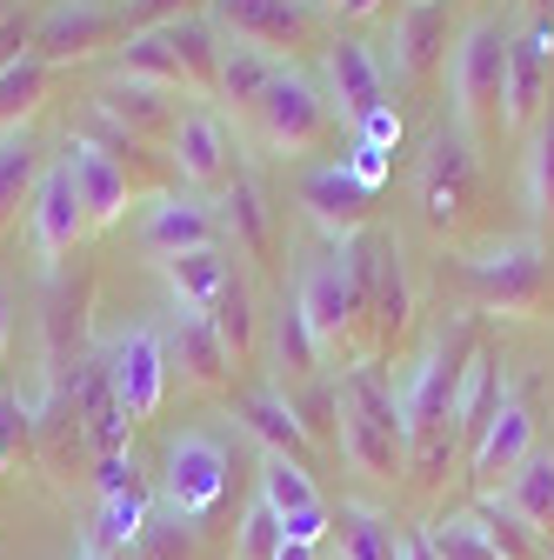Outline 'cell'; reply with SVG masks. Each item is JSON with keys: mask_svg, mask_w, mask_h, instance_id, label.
<instances>
[{"mask_svg": "<svg viewBox=\"0 0 554 560\" xmlns=\"http://www.w3.org/2000/svg\"><path fill=\"white\" fill-rule=\"evenodd\" d=\"M241 120H247V133L274 161H308V154L327 148V133H334V107H327L321 81L308 74V67H295V60L274 67V81L261 88V101Z\"/></svg>", "mask_w": 554, "mask_h": 560, "instance_id": "obj_4", "label": "cell"}, {"mask_svg": "<svg viewBox=\"0 0 554 560\" xmlns=\"http://www.w3.org/2000/svg\"><path fill=\"white\" fill-rule=\"evenodd\" d=\"M281 547H288L281 514H274V508L254 494V501H247V514H241V527H234V553H241V560H274Z\"/></svg>", "mask_w": 554, "mask_h": 560, "instance_id": "obj_39", "label": "cell"}, {"mask_svg": "<svg viewBox=\"0 0 554 560\" xmlns=\"http://www.w3.org/2000/svg\"><path fill=\"white\" fill-rule=\"evenodd\" d=\"M94 8H114V0H94Z\"/></svg>", "mask_w": 554, "mask_h": 560, "instance_id": "obj_50", "label": "cell"}, {"mask_svg": "<svg viewBox=\"0 0 554 560\" xmlns=\"http://www.w3.org/2000/svg\"><path fill=\"white\" fill-rule=\"evenodd\" d=\"M234 413H241V428H247L267 454L301 460V454H308V441H314L288 387H241V394H234Z\"/></svg>", "mask_w": 554, "mask_h": 560, "instance_id": "obj_22", "label": "cell"}, {"mask_svg": "<svg viewBox=\"0 0 554 560\" xmlns=\"http://www.w3.org/2000/svg\"><path fill=\"white\" fill-rule=\"evenodd\" d=\"M47 88H54V60H41L34 47L0 60V133H8V127H34Z\"/></svg>", "mask_w": 554, "mask_h": 560, "instance_id": "obj_28", "label": "cell"}, {"mask_svg": "<svg viewBox=\"0 0 554 560\" xmlns=\"http://www.w3.org/2000/svg\"><path fill=\"white\" fill-rule=\"evenodd\" d=\"M528 194L541 214H554V107L534 120V140H528Z\"/></svg>", "mask_w": 554, "mask_h": 560, "instance_id": "obj_40", "label": "cell"}, {"mask_svg": "<svg viewBox=\"0 0 554 560\" xmlns=\"http://www.w3.org/2000/svg\"><path fill=\"white\" fill-rule=\"evenodd\" d=\"M321 94H327V107H334L341 127H361L374 107H388V67H381V54L368 40H341L334 34L321 47Z\"/></svg>", "mask_w": 554, "mask_h": 560, "instance_id": "obj_14", "label": "cell"}, {"mask_svg": "<svg viewBox=\"0 0 554 560\" xmlns=\"http://www.w3.org/2000/svg\"><path fill=\"white\" fill-rule=\"evenodd\" d=\"M88 107H94V120H107L127 140H168L174 120H181V94H168V88H154L141 74H127V67H114V74H101L88 88Z\"/></svg>", "mask_w": 554, "mask_h": 560, "instance_id": "obj_13", "label": "cell"}, {"mask_svg": "<svg viewBox=\"0 0 554 560\" xmlns=\"http://www.w3.org/2000/svg\"><path fill=\"white\" fill-rule=\"evenodd\" d=\"M348 254H355V273H361V314H374L381 334H401V320H407V280H401L394 241L361 234V241H348Z\"/></svg>", "mask_w": 554, "mask_h": 560, "instance_id": "obj_21", "label": "cell"}, {"mask_svg": "<svg viewBox=\"0 0 554 560\" xmlns=\"http://www.w3.org/2000/svg\"><path fill=\"white\" fill-rule=\"evenodd\" d=\"M547 67H554V21H534L521 40H515V54H508V127H521V120H534L541 114V101H547Z\"/></svg>", "mask_w": 554, "mask_h": 560, "instance_id": "obj_25", "label": "cell"}, {"mask_svg": "<svg viewBox=\"0 0 554 560\" xmlns=\"http://www.w3.org/2000/svg\"><path fill=\"white\" fill-rule=\"evenodd\" d=\"M261 501L281 514V534L301 540V547H321L334 534V514L321 501V487L308 474V460H288V454H261Z\"/></svg>", "mask_w": 554, "mask_h": 560, "instance_id": "obj_15", "label": "cell"}, {"mask_svg": "<svg viewBox=\"0 0 554 560\" xmlns=\"http://www.w3.org/2000/svg\"><path fill=\"white\" fill-rule=\"evenodd\" d=\"M274 54H261V47H241V40H221V60H215V101L241 120L254 101H261V88L274 81Z\"/></svg>", "mask_w": 554, "mask_h": 560, "instance_id": "obj_30", "label": "cell"}, {"mask_svg": "<svg viewBox=\"0 0 554 560\" xmlns=\"http://www.w3.org/2000/svg\"><path fill=\"white\" fill-rule=\"evenodd\" d=\"M254 301H247V288H241V273H234V288H228V301L215 307V334L228 340V354L241 361L247 354V340H254V314H247Z\"/></svg>", "mask_w": 554, "mask_h": 560, "instance_id": "obj_41", "label": "cell"}, {"mask_svg": "<svg viewBox=\"0 0 554 560\" xmlns=\"http://www.w3.org/2000/svg\"><path fill=\"white\" fill-rule=\"evenodd\" d=\"M215 60H221V34L207 14H161L154 27H127L120 67L141 74L181 101H215Z\"/></svg>", "mask_w": 554, "mask_h": 560, "instance_id": "obj_3", "label": "cell"}, {"mask_svg": "<svg viewBox=\"0 0 554 560\" xmlns=\"http://www.w3.org/2000/svg\"><path fill=\"white\" fill-rule=\"evenodd\" d=\"M528 454H534V413H528V400H521L515 387H501V407H495L488 428H481V441L468 447V467H474L481 487H495V480L515 474Z\"/></svg>", "mask_w": 554, "mask_h": 560, "instance_id": "obj_19", "label": "cell"}, {"mask_svg": "<svg viewBox=\"0 0 554 560\" xmlns=\"http://www.w3.org/2000/svg\"><path fill=\"white\" fill-rule=\"evenodd\" d=\"M334 420H341V454L361 474L394 480L407 467V420H401V394L388 387L381 361H361L334 381Z\"/></svg>", "mask_w": 554, "mask_h": 560, "instance_id": "obj_2", "label": "cell"}, {"mask_svg": "<svg viewBox=\"0 0 554 560\" xmlns=\"http://www.w3.org/2000/svg\"><path fill=\"white\" fill-rule=\"evenodd\" d=\"M127 234H134V247L161 267V260H174V254L215 247V241H221V221H215V207H207L200 194H148V200H134Z\"/></svg>", "mask_w": 554, "mask_h": 560, "instance_id": "obj_10", "label": "cell"}, {"mask_svg": "<svg viewBox=\"0 0 554 560\" xmlns=\"http://www.w3.org/2000/svg\"><path fill=\"white\" fill-rule=\"evenodd\" d=\"M181 361V374L194 381V387H215V381H228V368H234V354H228V340L215 334V320H200V314H181L174 307V334H168V368Z\"/></svg>", "mask_w": 554, "mask_h": 560, "instance_id": "obj_26", "label": "cell"}, {"mask_svg": "<svg viewBox=\"0 0 554 560\" xmlns=\"http://www.w3.org/2000/svg\"><path fill=\"white\" fill-rule=\"evenodd\" d=\"M161 280H168V301L181 314H200V320H215V307L228 301L234 288V254L215 241V247H194V254H174L161 260Z\"/></svg>", "mask_w": 554, "mask_h": 560, "instance_id": "obj_20", "label": "cell"}, {"mask_svg": "<svg viewBox=\"0 0 554 560\" xmlns=\"http://www.w3.org/2000/svg\"><path fill=\"white\" fill-rule=\"evenodd\" d=\"M295 307H301L308 334L321 340V354H334V347L355 340V327H361V273H355L348 241L327 247V254H314L295 273Z\"/></svg>", "mask_w": 554, "mask_h": 560, "instance_id": "obj_6", "label": "cell"}, {"mask_svg": "<svg viewBox=\"0 0 554 560\" xmlns=\"http://www.w3.org/2000/svg\"><path fill=\"white\" fill-rule=\"evenodd\" d=\"M495 407H501V368H495V354H481L474 347V361H468V374H461V394H454V441H481V428L495 420Z\"/></svg>", "mask_w": 554, "mask_h": 560, "instance_id": "obj_31", "label": "cell"}, {"mask_svg": "<svg viewBox=\"0 0 554 560\" xmlns=\"http://www.w3.org/2000/svg\"><path fill=\"white\" fill-rule=\"evenodd\" d=\"M388 0H341V21H374Z\"/></svg>", "mask_w": 554, "mask_h": 560, "instance_id": "obj_46", "label": "cell"}, {"mask_svg": "<svg viewBox=\"0 0 554 560\" xmlns=\"http://www.w3.org/2000/svg\"><path fill=\"white\" fill-rule=\"evenodd\" d=\"M301 214L341 247V241H361L368 214H374V194L341 167V161H321L314 174H301Z\"/></svg>", "mask_w": 554, "mask_h": 560, "instance_id": "obj_17", "label": "cell"}, {"mask_svg": "<svg viewBox=\"0 0 554 560\" xmlns=\"http://www.w3.org/2000/svg\"><path fill=\"white\" fill-rule=\"evenodd\" d=\"M127 34V14H114V8H94V0H54V8L41 14V27H34V54L41 60H88V54H101L107 40H120Z\"/></svg>", "mask_w": 554, "mask_h": 560, "instance_id": "obj_18", "label": "cell"}, {"mask_svg": "<svg viewBox=\"0 0 554 560\" xmlns=\"http://www.w3.org/2000/svg\"><path fill=\"white\" fill-rule=\"evenodd\" d=\"M508 508H515L534 534H554V447H534V454L508 474Z\"/></svg>", "mask_w": 554, "mask_h": 560, "instance_id": "obj_33", "label": "cell"}, {"mask_svg": "<svg viewBox=\"0 0 554 560\" xmlns=\"http://www.w3.org/2000/svg\"><path fill=\"white\" fill-rule=\"evenodd\" d=\"M355 140H368V148H388V154H394V148H401V107H394V101L374 107V114L355 127Z\"/></svg>", "mask_w": 554, "mask_h": 560, "instance_id": "obj_43", "label": "cell"}, {"mask_svg": "<svg viewBox=\"0 0 554 560\" xmlns=\"http://www.w3.org/2000/svg\"><path fill=\"white\" fill-rule=\"evenodd\" d=\"M274 560H321V547H301V540H288L281 553H274Z\"/></svg>", "mask_w": 554, "mask_h": 560, "instance_id": "obj_48", "label": "cell"}, {"mask_svg": "<svg viewBox=\"0 0 554 560\" xmlns=\"http://www.w3.org/2000/svg\"><path fill=\"white\" fill-rule=\"evenodd\" d=\"M41 133L34 127H8L0 133V228H8L14 214H27V200L41 187Z\"/></svg>", "mask_w": 554, "mask_h": 560, "instance_id": "obj_29", "label": "cell"}, {"mask_svg": "<svg viewBox=\"0 0 554 560\" xmlns=\"http://www.w3.org/2000/svg\"><path fill=\"white\" fill-rule=\"evenodd\" d=\"M274 387H288V381H308L314 368H321V340L308 334V320H301V307H295V294H281V307H274Z\"/></svg>", "mask_w": 554, "mask_h": 560, "instance_id": "obj_34", "label": "cell"}, {"mask_svg": "<svg viewBox=\"0 0 554 560\" xmlns=\"http://www.w3.org/2000/svg\"><path fill=\"white\" fill-rule=\"evenodd\" d=\"M88 234H94V228H88V214H81L74 180H67L60 161H47L34 200H27V247H34L41 260H60V254H74Z\"/></svg>", "mask_w": 554, "mask_h": 560, "instance_id": "obj_16", "label": "cell"}, {"mask_svg": "<svg viewBox=\"0 0 554 560\" xmlns=\"http://www.w3.org/2000/svg\"><path fill=\"white\" fill-rule=\"evenodd\" d=\"M468 361H474L468 327L435 334L428 354L414 361V374L394 387V394H401V420H407V454H414V467H422V480H428V474L448 460V447H454V394H461Z\"/></svg>", "mask_w": 554, "mask_h": 560, "instance_id": "obj_1", "label": "cell"}, {"mask_svg": "<svg viewBox=\"0 0 554 560\" xmlns=\"http://www.w3.org/2000/svg\"><path fill=\"white\" fill-rule=\"evenodd\" d=\"M148 534V494L141 487H127V494H101V514H94V547L101 553H134Z\"/></svg>", "mask_w": 554, "mask_h": 560, "instance_id": "obj_35", "label": "cell"}, {"mask_svg": "<svg viewBox=\"0 0 554 560\" xmlns=\"http://www.w3.org/2000/svg\"><path fill=\"white\" fill-rule=\"evenodd\" d=\"M401 560H435V553H428V540H422V527L401 534Z\"/></svg>", "mask_w": 554, "mask_h": 560, "instance_id": "obj_47", "label": "cell"}, {"mask_svg": "<svg viewBox=\"0 0 554 560\" xmlns=\"http://www.w3.org/2000/svg\"><path fill=\"white\" fill-rule=\"evenodd\" d=\"M221 207H228V228L241 234V247H247V254H267V200H261V187H254L247 174L221 194Z\"/></svg>", "mask_w": 554, "mask_h": 560, "instance_id": "obj_38", "label": "cell"}, {"mask_svg": "<svg viewBox=\"0 0 554 560\" xmlns=\"http://www.w3.org/2000/svg\"><path fill=\"white\" fill-rule=\"evenodd\" d=\"M508 54L515 34L501 21H468L448 60V88H454V127H488L508 114Z\"/></svg>", "mask_w": 554, "mask_h": 560, "instance_id": "obj_5", "label": "cell"}, {"mask_svg": "<svg viewBox=\"0 0 554 560\" xmlns=\"http://www.w3.org/2000/svg\"><path fill=\"white\" fill-rule=\"evenodd\" d=\"M468 273H474V288L488 294L495 307H534L541 288H547V260H541V247H501V254H481V260H468Z\"/></svg>", "mask_w": 554, "mask_h": 560, "instance_id": "obj_24", "label": "cell"}, {"mask_svg": "<svg viewBox=\"0 0 554 560\" xmlns=\"http://www.w3.org/2000/svg\"><path fill=\"white\" fill-rule=\"evenodd\" d=\"M60 167H67V180H74V194H81L88 228H120L134 214V200H141V194H134L127 161L107 148V140H94V133H67Z\"/></svg>", "mask_w": 554, "mask_h": 560, "instance_id": "obj_11", "label": "cell"}, {"mask_svg": "<svg viewBox=\"0 0 554 560\" xmlns=\"http://www.w3.org/2000/svg\"><path fill=\"white\" fill-rule=\"evenodd\" d=\"M314 8H321V14H341V0H314Z\"/></svg>", "mask_w": 554, "mask_h": 560, "instance_id": "obj_49", "label": "cell"}, {"mask_svg": "<svg viewBox=\"0 0 554 560\" xmlns=\"http://www.w3.org/2000/svg\"><path fill=\"white\" fill-rule=\"evenodd\" d=\"M422 540H428V553H435V560H501L488 540L474 534V521H468V514H441V521H428V527H422Z\"/></svg>", "mask_w": 554, "mask_h": 560, "instance_id": "obj_37", "label": "cell"}, {"mask_svg": "<svg viewBox=\"0 0 554 560\" xmlns=\"http://www.w3.org/2000/svg\"><path fill=\"white\" fill-rule=\"evenodd\" d=\"M207 21H215L221 40L261 47L274 60H288L295 47L321 40V8L314 0H207Z\"/></svg>", "mask_w": 554, "mask_h": 560, "instance_id": "obj_9", "label": "cell"}, {"mask_svg": "<svg viewBox=\"0 0 554 560\" xmlns=\"http://www.w3.org/2000/svg\"><path fill=\"white\" fill-rule=\"evenodd\" d=\"M228 494V447L207 428H181L161 447V508L174 521H207Z\"/></svg>", "mask_w": 554, "mask_h": 560, "instance_id": "obj_7", "label": "cell"}, {"mask_svg": "<svg viewBox=\"0 0 554 560\" xmlns=\"http://www.w3.org/2000/svg\"><path fill=\"white\" fill-rule=\"evenodd\" d=\"M168 161L187 180V194H228L241 180V148H234V127L221 107L187 101L174 133H168Z\"/></svg>", "mask_w": 554, "mask_h": 560, "instance_id": "obj_8", "label": "cell"}, {"mask_svg": "<svg viewBox=\"0 0 554 560\" xmlns=\"http://www.w3.org/2000/svg\"><path fill=\"white\" fill-rule=\"evenodd\" d=\"M134 474H141L134 454H101V494H127V487H141Z\"/></svg>", "mask_w": 554, "mask_h": 560, "instance_id": "obj_44", "label": "cell"}, {"mask_svg": "<svg viewBox=\"0 0 554 560\" xmlns=\"http://www.w3.org/2000/svg\"><path fill=\"white\" fill-rule=\"evenodd\" d=\"M168 340L154 327H127L114 347H107V394L114 407L127 413V428L134 420H154L161 400H168Z\"/></svg>", "mask_w": 554, "mask_h": 560, "instance_id": "obj_12", "label": "cell"}, {"mask_svg": "<svg viewBox=\"0 0 554 560\" xmlns=\"http://www.w3.org/2000/svg\"><path fill=\"white\" fill-rule=\"evenodd\" d=\"M468 521H474V534L488 540L501 560H541V534L508 508V494H481V501L468 508Z\"/></svg>", "mask_w": 554, "mask_h": 560, "instance_id": "obj_32", "label": "cell"}, {"mask_svg": "<svg viewBox=\"0 0 554 560\" xmlns=\"http://www.w3.org/2000/svg\"><path fill=\"white\" fill-rule=\"evenodd\" d=\"M334 540H341V560H401V534L374 508H355V501L334 514Z\"/></svg>", "mask_w": 554, "mask_h": 560, "instance_id": "obj_36", "label": "cell"}, {"mask_svg": "<svg viewBox=\"0 0 554 560\" xmlns=\"http://www.w3.org/2000/svg\"><path fill=\"white\" fill-rule=\"evenodd\" d=\"M468 180H474L468 133H461V127H441V133L428 140V167H422V187H428V221H435V228H454V221H461Z\"/></svg>", "mask_w": 554, "mask_h": 560, "instance_id": "obj_23", "label": "cell"}, {"mask_svg": "<svg viewBox=\"0 0 554 560\" xmlns=\"http://www.w3.org/2000/svg\"><path fill=\"white\" fill-rule=\"evenodd\" d=\"M341 167H348L368 194H381L388 187V174H394V154L388 148H368V140H348V154H341Z\"/></svg>", "mask_w": 554, "mask_h": 560, "instance_id": "obj_42", "label": "cell"}, {"mask_svg": "<svg viewBox=\"0 0 554 560\" xmlns=\"http://www.w3.org/2000/svg\"><path fill=\"white\" fill-rule=\"evenodd\" d=\"M448 47V0H407V14L394 21V60L401 74H435V60Z\"/></svg>", "mask_w": 554, "mask_h": 560, "instance_id": "obj_27", "label": "cell"}, {"mask_svg": "<svg viewBox=\"0 0 554 560\" xmlns=\"http://www.w3.org/2000/svg\"><path fill=\"white\" fill-rule=\"evenodd\" d=\"M8 340H14V301H8V280H0V361H8Z\"/></svg>", "mask_w": 554, "mask_h": 560, "instance_id": "obj_45", "label": "cell"}]
</instances>
